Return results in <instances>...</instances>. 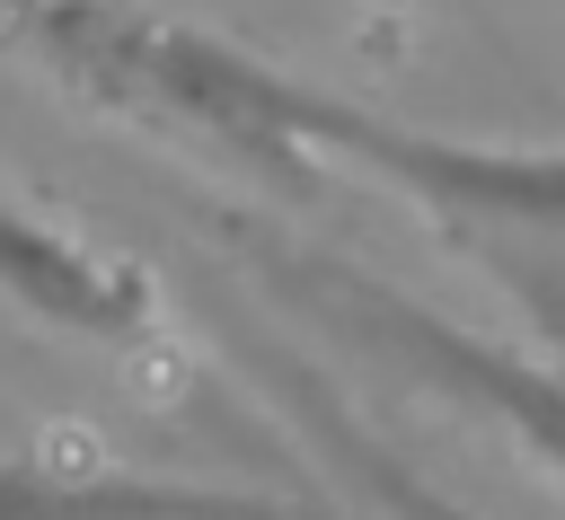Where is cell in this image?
<instances>
[{
    "instance_id": "obj_1",
    "label": "cell",
    "mask_w": 565,
    "mask_h": 520,
    "mask_svg": "<svg viewBox=\"0 0 565 520\" xmlns=\"http://www.w3.org/2000/svg\"><path fill=\"white\" fill-rule=\"evenodd\" d=\"M0 520H300V511L274 494L141 476L79 432H44L26 449H0Z\"/></svg>"
},
{
    "instance_id": "obj_2",
    "label": "cell",
    "mask_w": 565,
    "mask_h": 520,
    "mask_svg": "<svg viewBox=\"0 0 565 520\" xmlns=\"http://www.w3.org/2000/svg\"><path fill=\"white\" fill-rule=\"evenodd\" d=\"M335 291H344V308H353V326H371V335H388L397 353H415L441 388H459V397H477L486 414H503L556 476H565V388L556 379H539V370H521V361H494V353H477V344H459L441 317H415L406 300H388V291H371V282H344V273H327Z\"/></svg>"
},
{
    "instance_id": "obj_3",
    "label": "cell",
    "mask_w": 565,
    "mask_h": 520,
    "mask_svg": "<svg viewBox=\"0 0 565 520\" xmlns=\"http://www.w3.org/2000/svg\"><path fill=\"white\" fill-rule=\"evenodd\" d=\"M0 282H9L26 308H44V317H62V326H79V335H106V344H132V335L150 326V291H141L124 264H106V256H88L79 238L35 229V220H18V212H0Z\"/></svg>"
}]
</instances>
